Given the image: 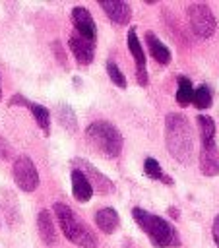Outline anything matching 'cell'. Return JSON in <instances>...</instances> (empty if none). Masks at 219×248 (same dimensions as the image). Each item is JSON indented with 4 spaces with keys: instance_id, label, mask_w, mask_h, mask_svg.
I'll return each instance as SVG.
<instances>
[{
    "instance_id": "cell-1",
    "label": "cell",
    "mask_w": 219,
    "mask_h": 248,
    "mask_svg": "<svg viewBox=\"0 0 219 248\" xmlns=\"http://www.w3.org/2000/svg\"><path fill=\"white\" fill-rule=\"evenodd\" d=\"M165 145L169 153L182 165L192 161V126L180 112H169L165 116Z\"/></svg>"
},
{
    "instance_id": "cell-2",
    "label": "cell",
    "mask_w": 219,
    "mask_h": 248,
    "mask_svg": "<svg viewBox=\"0 0 219 248\" xmlns=\"http://www.w3.org/2000/svg\"><path fill=\"white\" fill-rule=\"evenodd\" d=\"M132 217L138 223V227L147 234L149 242L155 248H176V246H180L178 231L167 219H163L155 213H149L143 207H134Z\"/></svg>"
},
{
    "instance_id": "cell-3",
    "label": "cell",
    "mask_w": 219,
    "mask_h": 248,
    "mask_svg": "<svg viewBox=\"0 0 219 248\" xmlns=\"http://www.w3.org/2000/svg\"><path fill=\"white\" fill-rule=\"evenodd\" d=\"M52 211H54V217H56V221H58V225H60V231L64 232V236H66L72 244H76V246H79V248H97V238H95V234H93L91 229L76 215V211H74L70 205H66V203H62V202H56V203L52 205Z\"/></svg>"
},
{
    "instance_id": "cell-4",
    "label": "cell",
    "mask_w": 219,
    "mask_h": 248,
    "mask_svg": "<svg viewBox=\"0 0 219 248\" xmlns=\"http://www.w3.org/2000/svg\"><path fill=\"white\" fill-rule=\"evenodd\" d=\"M85 138H87V143L91 145V149H95L105 159H116L124 145V140H122V134L118 132V128L107 120L91 122L85 130Z\"/></svg>"
},
{
    "instance_id": "cell-5",
    "label": "cell",
    "mask_w": 219,
    "mask_h": 248,
    "mask_svg": "<svg viewBox=\"0 0 219 248\" xmlns=\"http://www.w3.org/2000/svg\"><path fill=\"white\" fill-rule=\"evenodd\" d=\"M186 16H188V21H190V29L196 37L207 39L215 33L217 21H215V16H213V12L207 4H200V2L190 4L186 8Z\"/></svg>"
},
{
    "instance_id": "cell-6",
    "label": "cell",
    "mask_w": 219,
    "mask_h": 248,
    "mask_svg": "<svg viewBox=\"0 0 219 248\" xmlns=\"http://www.w3.org/2000/svg\"><path fill=\"white\" fill-rule=\"evenodd\" d=\"M12 174H14V182L19 186V190H23V192H35L37 190V186H39V170H37L35 163L31 161V157L19 155L14 161Z\"/></svg>"
},
{
    "instance_id": "cell-7",
    "label": "cell",
    "mask_w": 219,
    "mask_h": 248,
    "mask_svg": "<svg viewBox=\"0 0 219 248\" xmlns=\"http://www.w3.org/2000/svg\"><path fill=\"white\" fill-rule=\"evenodd\" d=\"M72 163L76 165L78 170H81L85 174V178L89 180V184L93 186V190H97L99 194H110L114 190V184L103 172H99L89 161H85V159H74Z\"/></svg>"
},
{
    "instance_id": "cell-8",
    "label": "cell",
    "mask_w": 219,
    "mask_h": 248,
    "mask_svg": "<svg viewBox=\"0 0 219 248\" xmlns=\"http://www.w3.org/2000/svg\"><path fill=\"white\" fill-rule=\"evenodd\" d=\"M126 45H128V50L132 52L134 56V62H136V78H138V83L140 85H147V70H145V52H143V46L138 39V33L134 27L128 29V35H126Z\"/></svg>"
},
{
    "instance_id": "cell-9",
    "label": "cell",
    "mask_w": 219,
    "mask_h": 248,
    "mask_svg": "<svg viewBox=\"0 0 219 248\" xmlns=\"http://www.w3.org/2000/svg\"><path fill=\"white\" fill-rule=\"evenodd\" d=\"M72 23L78 31V35H81L83 39L95 43V37H97V27H95V21H93V16L89 14L87 8L83 6H76L72 10Z\"/></svg>"
},
{
    "instance_id": "cell-10",
    "label": "cell",
    "mask_w": 219,
    "mask_h": 248,
    "mask_svg": "<svg viewBox=\"0 0 219 248\" xmlns=\"http://www.w3.org/2000/svg\"><path fill=\"white\" fill-rule=\"evenodd\" d=\"M99 6L110 21H114L116 25H128V21L132 17L130 4H126L122 0H103V2H99Z\"/></svg>"
},
{
    "instance_id": "cell-11",
    "label": "cell",
    "mask_w": 219,
    "mask_h": 248,
    "mask_svg": "<svg viewBox=\"0 0 219 248\" xmlns=\"http://www.w3.org/2000/svg\"><path fill=\"white\" fill-rule=\"evenodd\" d=\"M68 46H70L72 54L76 56V60H78L81 66H89V64L93 62L95 46H93L91 41H87V39H83L81 35L74 33V35H70V39H68Z\"/></svg>"
},
{
    "instance_id": "cell-12",
    "label": "cell",
    "mask_w": 219,
    "mask_h": 248,
    "mask_svg": "<svg viewBox=\"0 0 219 248\" xmlns=\"http://www.w3.org/2000/svg\"><path fill=\"white\" fill-rule=\"evenodd\" d=\"M37 231H39V236L45 244H56L58 240V234H56V227H54V221L50 217V211L48 209H41L39 215H37Z\"/></svg>"
},
{
    "instance_id": "cell-13",
    "label": "cell",
    "mask_w": 219,
    "mask_h": 248,
    "mask_svg": "<svg viewBox=\"0 0 219 248\" xmlns=\"http://www.w3.org/2000/svg\"><path fill=\"white\" fill-rule=\"evenodd\" d=\"M70 178H72V194H74V198L78 202H81V203L89 202L91 196H93V186L89 184L85 174L81 170H78V169H72Z\"/></svg>"
},
{
    "instance_id": "cell-14",
    "label": "cell",
    "mask_w": 219,
    "mask_h": 248,
    "mask_svg": "<svg viewBox=\"0 0 219 248\" xmlns=\"http://www.w3.org/2000/svg\"><path fill=\"white\" fill-rule=\"evenodd\" d=\"M200 170H202L203 176H217L219 174V151H217V145L200 149Z\"/></svg>"
},
{
    "instance_id": "cell-15",
    "label": "cell",
    "mask_w": 219,
    "mask_h": 248,
    "mask_svg": "<svg viewBox=\"0 0 219 248\" xmlns=\"http://www.w3.org/2000/svg\"><path fill=\"white\" fill-rule=\"evenodd\" d=\"M95 223H97L99 231L110 234V232H114V231L118 229V225H120L118 211L112 209V207H103V209H99V211L95 213Z\"/></svg>"
},
{
    "instance_id": "cell-16",
    "label": "cell",
    "mask_w": 219,
    "mask_h": 248,
    "mask_svg": "<svg viewBox=\"0 0 219 248\" xmlns=\"http://www.w3.org/2000/svg\"><path fill=\"white\" fill-rule=\"evenodd\" d=\"M196 122H198V130H200L202 147H213L215 145V120L207 114H198Z\"/></svg>"
},
{
    "instance_id": "cell-17",
    "label": "cell",
    "mask_w": 219,
    "mask_h": 248,
    "mask_svg": "<svg viewBox=\"0 0 219 248\" xmlns=\"http://www.w3.org/2000/svg\"><path fill=\"white\" fill-rule=\"evenodd\" d=\"M145 43H147V48H149L151 56H153L159 64L167 66V64L171 62V50H169V48L155 37L153 31H147V33H145Z\"/></svg>"
},
{
    "instance_id": "cell-18",
    "label": "cell",
    "mask_w": 219,
    "mask_h": 248,
    "mask_svg": "<svg viewBox=\"0 0 219 248\" xmlns=\"http://www.w3.org/2000/svg\"><path fill=\"white\" fill-rule=\"evenodd\" d=\"M27 108L31 110L35 122H37L39 128L43 130V134L48 136V134H50V112H48V108L43 107V105H39V103H29Z\"/></svg>"
},
{
    "instance_id": "cell-19",
    "label": "cell",
    "mask_w": 219,
    "mask_h": 248,
    "mask_svg": "<svg viewBox=\"0 0 219 248\" xmlns=\"http://www.w3.org/2000/svg\"><path fill=\"white\" fill-rule=\"evenodd\" d=\"M143 172H145L149 178H153V180H161V182H165L167 186L172 184V178L165 174V170L161 169V165H159L153 157H147V159L143 161Z\"/></svg>"
},
{
    "instance_id": "cell-20",
    "label": "cell",
    "mask_w": 219,
    "mask_h": 248,
    "mask_svg": "<svg viewBox=\"0 0 219 248\" xmlns=\"http://www.w3.org/2000/svg\"><path fill=\"white\" fill-rule=\"evenodd\" d=\"M192 97H194V87H192V81L186 78V76H178V89H176V103L180 107H186L192 103Z\"/></svg>"
},
{
    "instance_id": "cell-21",
    "label": "cell",
    "mask_w": 219,
    "mask_h": 248,
    "mask_svg": "<svg viewBox=\"0 0 219 248\" xmlns=\"http://www.w3.org/2000/svg\"><path fill=\"white\" fill-rule=\"evenodd\" d=\"M56 118L58 122L68 130V132H76L78 130V118L74 114V110L68 107V105H60L56 108Z\"/></svg>"
},
{
    "instance_id": "cell-22",
    "label": "cell",
    "mask_w": 219,
    "mask_h": 248,
    "mask_svg": "<svg viewBox=\"0 0 219 248\" xmlns=\"http://www.w3.org/2000/svg\"><path fill=\"white\" fill-rule=\"evenodd\" d=\"M211 101H213V97H211V89H209L207 85H200L198 89H194L192 103H194V107H196L198 110L209 108V107H211Z\"/></svg>"
},
{
    "instance_id": "cell-23",
    "label": "cell",
    "mask_w": 219,
    "mask_h": 248,
    "mask_svg": "<svg viewBox=\"0 0 219 248\" xmlns=\"http://www.w3.org/2000/svg\"><path fill=\"white\" fill-rule=\"evenodd\" d=\"M107 74H109V78H110V81L116 85V87H120V89H124L126 87V78H124V74L120 72V68L116 66V62L114 60H107Z\"/></svg>"
},
{
    "instance_id": "cell-24",
    "label": "cell",
    "mask_w": 219,
    "mask_h": 248,
    "mask_svg": "<svg viewBox=\"0 0 219 248\" xmlns=\"http://www.w3.org/2000/svg\"><path fill=\"white\" fill-rule=\"evenodd\" d=\"M10 153H12V147H10V143L6 141V138L0 134V159H8Z\"/></svg>"
},
{
    "instance_id": "cell-25",
    "label": "cell",
    "mask_w": 219,
    "mask_h": 248,
    "mask_svg": "<svg viewBox=\"0 0 219 248\" xmlns=\"http://www.w3.org/2000/svg\"><path fill=\"white\" fill-rule=\"evenodd\" d=\"M52 50H54V54H56L58 62H60L62 66H66V56H64V50H62L60 41H54V43H52Z\"/></svg>"
},
{
    "instance_id": "cell-26",
    "label": "cell",
    "mask_w": 219,
    "mask_h": 248,
    "mask_svg": "<svg viewBox=\"0 0 219 248\" xmlns=\"http://www.w3.org/2000/svg\"><path fill=\"white\" fill-rule=\"evenodd\" d=\"M211 234H213V242H215V246L219 248V215H215V219H213Z\"/></svg>"
},
{
    "instance_id": "cell-27",
    "label": "cell",
    "mask_w": 219,
    "mask_h": 248,
    "mask_svg": "<svg viewBox=\"0 0 219 248\" xmlns=\"http://www.w3.org/2000/svg\"><path fill=\"white\" fill-rule=\"evenodd\" d=\"M10 105H12V107H14V105H21V107H29V101H27V99H25L23 95H19V93H17V95H14V97L10 99Z\"/></svg>"
},
{
    "instance_id": "cell-28",
    "label": "cell",
    "mask_w": 219,
    "mask_h": 248,
    "mask_svg": "<svg viewBox=\"0 0 219 248\" xmlns=\"http://www.w3.org/2000/svg\"><path fill=\"white\" fill-rule=\"evenodd\" d=\"M169 215H171L172 219H178V215H180V211H178L176 207H169Z\"/></svg>"
},
{
    "instance_id": "cell-29",
    "label": "cell",
    "mask_w": 219,
    "mask_h": 248,
    "mask_svg": "<svg viewBox=\"0 0 219 248\" xmlns=\"http://www.w3.org/2000/svg\"><path fill=\"white\" fill-rule=\"evenodd\" d=\"M0 101H2V79H0Z\"/></svg>"
}]
</instances>
